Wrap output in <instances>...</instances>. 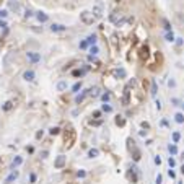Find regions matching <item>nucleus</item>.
<instances>
[{
    "mask_svg": "<svg viewBox=\"0 0 184 184\" xmlns=\"http://www.w3.org/2000/svg\"><path fill=\"white\" fill-rule=\"evenodd\" d=\"M11 108H13V103H11V101H7V103L2 106V109H4V111H10Z\"/></svg>",
    "mask_w": 184,
    "mask_h": 184,
    "instance_id": "27",
    "label": "nucleus"
},
{
    "mask_svg": "<svg viewBox=\"0 0 184 184\" xmlns=\"http://www.w3.org/2000/svg\"><path fill=\"white\" fill-rule=\"evenodd\" d=\"M77 176H78V178H85V176H86V171H85V170L77 171Z\"/></svg>",
    "mask_w": 184,
    "mask_h": 184,
    "instance_id": "39",
    "label": "nucleus"
},
{
    "mask_svg": "<svg viewBox=\"0 0 184 184\" xmlns=\"http://www.w3.org/2000/svg\"><path fill=\"white\" fill-rule=\"evenodd\" d=\"M168 152L171 153V155H178V147H176V143H170V145H168Z\"/></svg>",
    "mask_w": 184,
    "mask_h": 184,
    "instance_id": "17",
    "label": "nucleus"
},
{
    "mask_svg": "<svg viewBox=\"0 0 184 184\" xmlns=\"http://www.w3.org/2000/svg\"><path fill=\"white\" fill-rule=\"evenodd\" d=\"M138 134H140V137H145V135H147V131H140Z\"/></svg>",
    "mask_w": 184,
    "mask_h": 184,
    "instance_id": "54",
    "label": "nucleus"
},
{
    "mask_svg": "<svg viewBox=\"0 0 184 184\" xmlns=\"http://www.w3.org/2000/svg\"><path fill=\"white\" fill-rule=\"evenodd\" d=\"M7 16H8V11L7 10H0V18H2V20H5Z\"/></svg>",
    "mask_w": 184,
    "mask_h": 184,
    "instance_id": "38",
    "label": "nucleus"
},
{
    "mask_svg": "<svg viewBox=\"0 0 184 184\" xmlns=\"http://www.w3.org/2000/svg\"><path fill=\"white\" fill-rule=\"evenodd\" d=\"M88 95H90V90H83V91H81L80 95H77V96H75V103H77V104H80L81 101H83V99H85Z\"/></svg>",
    "mask_w": 184,
    "mask_h": 184,
    "instance_id": "9",
    "label": "nucleus"
},
{
    "mask_svg": "<svg viewBox=\"0 0 184 184\" xmlns=\"http://www.w3.org/2000/svg\"><path fill=\"white\" fill-rule=\"evenodd\" d=\"M99 156V150L98 148H90L88 150V158H96Z\"/></svg>",
    "mask_w": 184,
    "mask_h": 184,
    "instance_id": "14",
    "label": "nucleus"
},
{
    "mask_svg": "<svg viewBox=\"0 0 184 184\" xmlns=\"http://www.w3.org/2000/svg\"><path fill=\"white\" fill-rule=\"evenodd\" d=\"M119 18H117V13H111L109 15V21H113V23H116Z\"/></svg>",
    "mask_w": 184,
    "mask_h": 184,
    "instance_id": "35",
    "label": "nucleus"
},
{
    "mask_svg": "<svg viewBox=\"0 0 184 184\" xmlns=\"http://www.w3.org/2000/svg\"><path fill=\"white\" fill-rule=\"evenodd\" d=\"M65 29H67V26L60 25V23H52V25H51V31L52 33H64Z\"/></svg>",
    "mask_w": 184,
    "mask_h": 184,
    "instance_id": "6",
    "label": "nucleus"
},
{
    "mask_svg": "<svg viewBox=\"0 0 184 184\" xmlns=\"http://www.w3.org/2000/svg\"><path fill=\"white\" fill-rule=\"evenodd\" d=\"M90 93H91V96H99V88L96 86V88H91L90 90Z\"/></svg>",
    "mask_w": 184,
    "mask_h": 184,
    "instance_id": "34",
    "label": "nucleus"
},
{
    "mask_svg": "<svg viewBox=\"0 0 184 184\" xmlns=\"http://www.w3.org/2000/svg\"><path fill=\"white\" fill-rule=\"evenodd\" d=\"M36 179H38V176H36L34 173H29V183L34 184V183H36Z\"/></svg>",
    "mask_w": 184,
    "mask_h": 184,
    "instance_id": "36",
    "label": "nucleus"
},
{
    "mask_svg": "<svg viewBox=\"0 0 184 184\" xmlns=\"http://www.w3.org/2000/svg\"><path fill=\"white\" fill-rule=\"evenodd\" d=\"M86 41H88L90 46H96V41H98V39H96V36H95V34H90L88 38H86Z\"/></svg>",
    "mask_w": 184,
    "mask_h": 184,
    "instance_id": "19",
    "label": "nucleus"
},
{
    "mask_svg": "<svg viewBox=\"0 0 184 184\" xmlns=\"http://www.w3.org/2000/svg\"><path fill=\"white\" fill-rule=\"evenodd\" d=\"M134 21H135V18H134V16H129V18H127V25H132Z\"/></svg>",
    "mask_w": 184,
    "mask_h": 184,
    "instance_id": "48",
    "label": "nucleus"
},
{
    "mask_svg": "<svg viewBox=\"0 0 184 184\" xmlns=\"http://www.w3.org/2000/svg\"><path fill=\"white\" fill-rule=\"evenodd\" d=\"M168 165H170V168H174L176 166V160H174L173 156H170V158H168Z\"/></svg>",
    "mask_w": 184,
    "mask_h": 184,
    "instance_id": "32",
    "label": "nucleus"
},
{
    "mask_svg": "<svg viewBox=\"0 0 184 184\" xmlns=\"http://www.w3.org/2000/svg\"><path fill=\"white\" fill-rule=\"evenodd\" d=\"M18 174H20V173H18V170H11V173L8 174L7 178H5L4 183H5V184H11L13 181H16V179H18Z\"/></svg>",
    "mask_w": 184,
    "mask_h": 184,
    "instance_id": "5",
    "label": "nucleus"
},
{
    "mask_svg": "<svg viewBox=\"0 0 184 184\" xmlns=\"http://www.w3.org/2000/svg\"><path fill=\"white\" fill-rule=\"evenodd\" d=\"M155 106H156V109H158V111H161V101H160V99H156V101H155Z\"/></svg>",
    "mask_w": 184,
    "mask_h": 184,
    "instance_id": "43",
    "label": "nucleus"
},
{
    "mask_svg": "<svg viewBox=\"0 0 184 184\" xmlns=\"http://www.w3.org/2000/svg\"><path fill=\"white\" fill-rule=\"evenodd\" d=\"M90 124H91V126H101V124H103V121H90Z\"/></svg>",
    "mask_w": 184,
    "mask_h": 184,
    "instance_id": "41",
    "label": "nucleus"
},
{
    "mask_svg": "<svg viewBox=\"0 0 184 184\" xmlns=\"http://www.w3.org/2000/svg\"><path fill=\"white\" fill-rule=\"evenodd\" d=\"M174 121H176L178 124H184V114L183 113H176L174 114Z\"/></svg>",
    "mask_w": 184,
    "mask_h": 184,
    "instance_id": "16",
    "label": "nucleus"
},
{
    "mask_svg": "<svg viewBox=\"0 0 184 184\" xmlns=\"http://www.w3.org/2000/svg\"><path fill=\"white\" fill-rule=\"evenodd\" d=\"M168 174H170V178H173V179L176 178V173H174L173 170H170V171H168Z\"/></svg>",
    "mask_w": 184,
    "mask_h": 184,
    "instance_id": "50",
    "label": "nucleus"
},
{
    "mask_svg": "<svg viewBox=\"0 0 184 184\" xmlns=\"http://www.w3.org/2000/svg\"><path fill=\"white\" fill-rule=\"evenodd\" d=\"M163 28L166 29V31H171V26H170V23H168L166 18H163Z\"/></svg>",
    "mask_w": 184,
    "mask_h": 184,
    "instance_id": "30",
    "label": "nucleus"
},
{
    "mask_svg": "<svg viewBox=\"0 0 184 184\" xmlns=\"http://www.w3.org/2000/svg\"><path fill=\"white\" fill-rule=\"evenodd\" d=\"M114 121H116V126H119V127H124V126H126V119L122 116H116V119H114Z\"/></svg>",
    "mask_w": 184,
    "mask_h": 184,
    "instance_id": "15",
    "label": "nucleus"
},
{
    "mask_svg": "<svg viewBox=\"0 0 184 184\" xmlns=\"http://www.w3.org/2000/svg\"><path fill=\"white\" fill-rule=\"evenodd\" d=\"M78 90H81V81H77V83L72 86V91H73V93H77Z\"/></svg>",
    "mask_w": 184,
    "mask_h": 184,
    "instance_id": "28",
    "label": "nucleus"
},
{
    "mask_svg": "<svg viewBox=\"0 0 184 184\" xmlns=\"http://www.w3.org/2000/svg\"><path fill=\"white\" fill-rule=\"evenodd\" d=\"M0 28H7V21L5 20H0Z\"/></svg>",
    "mask_w": 184,
    "mask_h": 184,
    "instance_id": "49",
    "label": "nucleus"
},
{
    "mask_svg": "<svg viewBox=\"0 0 184 184\" xmlns=\"http://www.w3.org/2000/svg\"><path fill=\"white\" fill-rule=\"evenodd\" d=\"M113 75L116 78H126V77H127V72H126L124 68H116V70L113 72Z\"/></svg>",
    "mask_w": 184,
    "mask_h": 184,
    "instance_id": "11",
    "label": "nucleus"
},
{
    "mask_svg": "<svg viewBox=\"0 0 184 184\" xmlns=\"http://www.w3.org/2000/svg\"><path fill=\"white\" fill-rule=\"evenodd\" d=\"M33 15H36V13H34L33 10H29V8H28V10H26V13H25V16H26V18H31Z\"/></svg>",
    "mask_w": 184,
    "mask_h": 184,
    "instance_id": "40",
    "label": "nucleus"
},
{
    "mask_svg": "<svg viewBox=\"0 0 184 184\" xmlns=\"http://www.w3.org/2000/svg\"><path fill=\"white\" fill-rule=\"evenodd\" d=\"M59 132H60L59 127H51V129H49V134H51V135H57Z\"/></svg>",
    "mask_w": 184,
    "mask_h": 184,
    "instance_id": "31",
    "label": "nucleus"
},
{
    "mask_svg": "<svg viewBox=\"0 0 184 184\" xmlns=\"http://www.w3.org/2000/svg\"><path fill=\"white\" fill-rule=\"evenodd\" d=\"M168 86H170V88H174V86H176V81H174L173 78H171V80H168Z\"/></svg>",
    "mask_w": 184,
    "mask_h": 184,
    "instance_id": "42",
    "label": "nucleus"
},
{
    "mask_svg": "<svg viewBox=\"0 0 184 184\" xmlns=\"http://www.w3.org/2000/svg\"><path fill=\"white\" fill-rule=\"evenodd\" d=\"M155 165H161V158L160 156H155Z\"/></svg>",
    "mask_w": 184,
    "mask_h": 184,
    "instance_id": "51",
    "label": "nucleus"
},
{
    "mask_svg": "<svg viewBox=\"0 0 184 184\" xmlns=\"http://www.w3.org/2000/svg\"><path fill=\"white\" fill-rule=\"evenodd\" d=\"M132 158H134V161H138V160H140V150H138V148H134V152H132Z\"/></svg>",
    "mask_w": 184,
    "mask_h": 184,
    "instance_id": "22",
    "label": "nucleus"
},
{
    "mask_svg": "<svg viewBox=\"0 0 184 184\" xmlns=\"http://www.w3.org/2000/svg\"><path fill=\"white\" fill-rule=\"evenodd\" d=\"M34 16L38 18L39 23H47L49 21V16H47V13H44V11H36Z\"/></svg>",
    "mask_w": 184,
    "mask_h": 184,
    "instance_id": "7",
    "label": "nucleus"
},
{
    "mask_svg": "<svg viewBox=\"0 0 184 184\" xmlns=\"http://www.w3.org/2000/svg\"><path fill=\"white\" fill-rule=\"evenodd\" d=\"M8 10L13 11V13H20V10H21V5H20V2L18 0H8Z\"/></svg>",
    "mask_w": 184,
    "mask_h": 184,
    "instance_id": "3",
    "label": "nucleus"
},
{
    "mask_svg": "<svg viewBox=\"0 0 184 184\" xmlns=\"http://www.w3.org/2000/svg\"><path fill=\"white\" fill-rule=\"evenodd\" d=\"M161 181H163L161 174H158V176H156V179H155V183H156V184H161Z\"/></svg>",
    "mask_w": 184,
    "mask_h": 184,
    "instance_id": "46",
    "label": "nucleus"
},
{
    "mask_svg": "<svg viewBox=\"0 0 184 184\" xmlns=\"http://www.w3.org/2000/svg\"><path fill=\"white\" fill-rule=\"evenodd\" d=\"M181 174H183V176H184V165H183V166H181Z\"/></svg>",
    "mask_w": 184,
    "mask_h": 184,
    "instance_id": "55",
    "label": "nucleus"
},
{
    "mask_svg": "<svg viewBox=\"0 0 184 184\" xmlns=\"http://www.w3.org/2000/svg\"><path fill=\"white\" fill-rule=\"evenodd\" d=\"M26 57H28V60L31 62V64H38L39 60H41V54L33 52V51H28V52H26Z\"/></svg>",
    "mask_w": 184,
    "mask_h": 184,
    "instance_id": "4",
    "label": "nucleus"
},
{
    "mask_svg": "<svg viewBox=\"0 0 184 184\" xmlns=\"http://www.w3.org/2000/svg\"><path fill=\"white\" fill-rule=\"evenodd\" d=\"M43 134H44V132H43V131H39V132H36V138H41V137H43Z\"/></svg>",
    "mask_w": 184,
    "mask_h": 184,
    "instance_id": "52",
    "label": "nucleus"
},
{
    "mask_svg": "<svg viewBox=\"0 0 184 184\" xmlns=\"http://www.w3.org/2000/svg\"><path fill=\"white\" fill-rule=\"evenodd\" d=\"M65 165H67V156L65 155H59L54 160V168H56V170H62Z\"/></svg>",
    "mask_w": 184,
    "mask_h": 184,
    "instance_id": "2",
    "label": "nucleus"
},
{
    "mask_svg": "<svg viewBox=\"0 0 184 184\" xmlns=\"http://www.w3.org/2000/svg\"><path fill=\"white\" fill-rule=\"evenodd\" d=\"M0 2H2V0H0Z\"/></svg>",
    "mask_w": 184,
    "mask_h": 184,
    "instance_id": "57",
    "label": "nucleus"
},
{
    "mask_svg": "<svg viewBox=\"0 0 184 184\" xmlns=\"http://www.w3.org/2000/svg\"><path fill=\"white\" fill-rule=\"evenodd\" d=\"M23 78H25V81H34V78H36L34 70H26L23 73Z\"/></svg>",
    "mask_w": 184,
    "mask_h": 184,
    "instance_id": "10",
    "label": "nucleus"
},
{
    "mask_svg": "<svg viewBox=\"0 0 184 184\" xmlns=\"http://www.w3.org/2000/svg\"><path fill=\"white\" fill-rule=\"evenodd\" d=\"M165 39H166L168 43H173V41H174V39H176V38H174L173 31H166V34H165Z\"/></svg>",
    "mask_w": 184,
    "mask_h": 184,
    "instance_id": "20",
    "label": "nucleus"
},
{
    "mask_svg": "<svg viewBox=\"0 0 184 184\" xmlns=\"http://www.w3.org/2000/svg\"><path fill=\"white\" fill-rule=\"evenodd\" d=\"M114 25H116L117 28H119V26H124V25H127V18H124V16H122V18H119V20H117V21L114 23Z\"/></svg>",
    "mask_w": 184,
    "mask_h": 184,
    "instance_id": "21",
    "label": "nucleus"
},
{
    "mask_svg": "<svg viewBox=\"0 0 184 184\" xmlns=\"http://www.w3.org/2000/svg\"><path fill=\"white\" fill-rule=\"evenodd\" d=\"M57 90H59V91H65V90H67V81H59V83H57Z\"/></svg>",
    "mask_w": 184,
    "mask_h": 184,
    "instance_id": "18",
    "label": "nucleus"
},
{
    "mask_svg": "<svg viewBox=\"0 0 184 184\" xmlns=\"http://www.w3.org/2000/svg\"><path fill=\"white\" fill-rule=\"evenodd\" d=\"M80 20H81L83 23H85V25H93V21H95L96 18L93 16V13H91V11L83 10V11L80 13Z\"/></svg>",
    "mask_w": 184,
    "mask_h": 184,
    "instance_id": "1",
    "label": "nucleus"
},
{
    "mask_svg": "<svg viewBox=\"0 0 184 184\" xmlns=\"http://www.w3.org/2000/svg\"><path fill=\"white\" fill-rule=\"evenodd\" d=\"M88 47H90L88 41H81L80 43V49H88Z\"/></svg>",
    "mask_w": 184,
    "mask_h": 184,
    "instance_id": "37",
    "label": "nucleus"
},
{
    "mask_svg": "<svg viewBox=\"0 0 184 184\" xmlns=\"http://www.w3.org/2000/svg\"><path fill=\"white\" fill-rule=\"evenodd\" d=\"M101 116V111H95V113H93V117H99Z\"/></svg>",
    "mask_w": 184,
    "mask_h": 184,
    "instance_id": "53",
    "label": "nucleus"
},
{
    "mask_svg": "<svg viewBox=\"0 0 184 184\" xmlns=\"http://www.w3.org/2000/svg\"><path fill=\"white\" fill-rule=\"evenodd\" d=\"M91 13H93V16H95L96 20L101 18V16H103V7H101V5H95L93 10H91Z\"/></svg>",
    "mask_w": 184,
    "mask_h": 184,
    "instance_id": "8",
    "label": "nucleus"
},
{
    "mask_svg": "<svg viewBox=\"0 0 184 184\" xmlns=\"http://www.w3.org/2000/svg\"><path fill=\"white\" fill-rule=\"evenodd\" d=\"M171 138H173V143H178V142L181 140V134L179 132H173V134H171Z\"/></svg>",
    "mask_w": 184,
    "mask_h": 184,
    "instance_id": "23",
    "label": "nucleus"
},
{
    "mask_svg": "<svg viewBox=\"0 0 184 184\" xmlns=\"http://www.w3.org/2000/svg\"><path fill=\"white\" fill-rule=\"evenodd\" d=\"M183 109H184V104H183Z\"/></svg>",
    "mask_w": 184,
    "mask_h": 184,
    "instance_id": "56",
    "label": "nucleus"
},
{
    "mask_svg": "<svg viewBox=\"0 0 184 184\" xmlns=\"http://www.w3.org/2000/svg\"><path fill=\"white\" fill-rule=\"evenodd\" d=\"M21 163H23V156H15V158L11 160V170H16Z\"/></svg>",
    "mask_w": 184,
    "mask_h": 184,
    "instance_id": "12",
    "label": "nucleus"
},
{
    "mask_svg": "<svg viewBox=\"0 0 184 184\" xmlns=\"http://www.w3.org/2000/svg\"><path fill=\"white\" fill-rule=\"evenodd\" d=\"M142 129H147V131H148V129H150V124L143 121V122H142Z\"/></svg>",
    "mask_w": 184,
    "mask_h": 184,
    "instance_id": "45",
    "label": "nucleus"
},
{
    "mask_svg": "<svg viewBox=\"0 0 184 184\" xmlns=\"http://www.w3.org/2000/svg\"><path fill=\"white\" fill-rule=\"evenodd\" d=\"M98 52H99L98 46H90V54H91V56H96Z\"/></svg>",
    "mask_w": 184,
    "mask_h": 184,
    "instance_id": "29",
    "label": "nucleus"
},
{
    "mask_svg": "<svg viewBox=\"0 0 184 184\" xmlns=\"http://www.w3.org/2000/svg\"><path fill=\"white\" fill-rule=\"evenodd\" d=\"M171 103H173L174 106H179V99H178V98H173V99H171Z\"/></svg>",
    "mask_w": 184,
    "mask_h": 184,
    "instance_id": "47",
    "label": "nucleus"
},
{
    "mask_svg": "<svg viewBox=\"0 0 184 184\" xmlns=\"http://www.w3.org/2000/svg\"><path fill=\"white\" fill-rule=\"evenodd\" d=\"M47 156H49V152H47V150H43V152H41V158H47Z\"/></svg>",
    "mask_w": 184,
    "mask_h": 184,
    "instance_id": "44",
    "label": "nucleus"
},
{
    "mask_svg": "<svg viewBox=\"0 0 184 184\" xmlns=\"http://www.w3.org/2000/svg\"><path fill=\"white\" fill-rule=\"evenodd\" d=\"M109 98H111V95H109V93H108V91L101 95V99H103L104 103H108V101H109Z\"/></svg>",
    "mask_w": 184,
    "mask_h": 184,
    "instance_id": "33",
    "label": "nucleus"
},
{
    "mask_svg": "<svg viewBox=\"0 0 184 184\" xmlns=\"http://www.w3.org/2000/svg\"><path fill=\"white\" fill-rule=\"evenodd\" d=\"M101 111H103V113H113V108H111L108 103H104L103 106H101Z\"/></svg>",
    "mask_w": 184,
    "mask_h": 184,
    "instance_id": "26",
    "label": "nucleus"
},
{
    "mask_svg": "<svg viewBox=\"0 0 184 184\" xmlns=\"http://www.w3.org/2000/svg\"><path fill=\"white\" fill-rule=\"evenodd\" d=\"M85 72H86V68H83V70H73V72H72V75H73V77H83Z\"/></svg>",
    "mask_w": 184,
    "mask_h": 184,
    "instance_id": "25",
    "label": "nucleus"
},
{
    "mask_svg": "<svg viewBox=\"0 0 184 184\" xmlns=\"http://www.w3.org/2000/svg\"><path fill=\"white\" fill-rule=\"evenodd\" d=\"M122 104H124V106H127V104H129V85L124 88V96H122Z\"/></svg>",
    "mask_w": 184,
    "mask_h": 184,
    "instance_id": "13",
    "label": "nucleus"
},
{
    "mask_svg": "<svg viewBox=\"0 0 184 184\" xmlns=\"http://www.w3.org/2000/svg\"><path fill=\"white\" fill-rule=\"evenodd\" d=\"M156 90H158V86H156V80H152V90H150L152 96H155V95H156Z\"/></svg>",
    "mask_w": 184,
    "mask_h": 184,
    "instance_id": "24",
    "label": "nucleus"
}]
</instances>
